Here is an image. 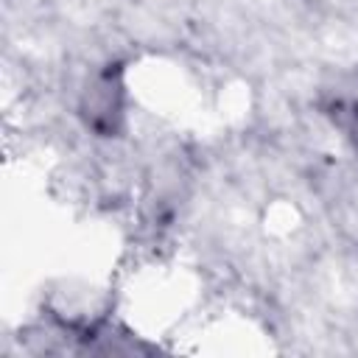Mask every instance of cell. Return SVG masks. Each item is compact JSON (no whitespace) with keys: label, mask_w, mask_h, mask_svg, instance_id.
<instances>
[{"label":"cell","mask_w":358,"mask_h":358,"mask_svg":"<svg viewBox=\"0 0 358 358\" xmlns=\"http://www.w3.org/2000/svg\"><path fill=\"white\" fill-rule=\"evenodd\" d=\"M126 106L129 92L120 64H106L103 70H95L78 95V117L84 129L103 140L120 137L129 117Z\"/></svg>","instance_id":"6da1fadb"}]
</instances>
